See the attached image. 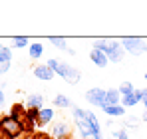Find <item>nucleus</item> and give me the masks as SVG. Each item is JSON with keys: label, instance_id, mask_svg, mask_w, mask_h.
I'll use <instances>...</instances> for the list:
<instances>
[{"label": "nucleus", "instance_id": "nucleus-24", "mask_svg": "<svg viewBox=\"0 0 147 139\" xmlns=\"http://www.w3.org/2000/svg\"><path fill=\"white\" fill-rule=\"evenodd\" d=\"M113 139H129V131L127 129H115L113 131Z\"/></svg>", "mask_w": 147, "mask_h": 139}, {"label": "nucleus", "instance_id": "nucleus-20", "mask_svg": "<svg viewBox=\"0 0 147 139\" xmlns=\"http://www.w3.org/2000/svg\"><path fill=\"white\" fill-rule=\"evenodd\" d=\"M10 62H12V48L2 46V50H0V64H10Z\"/></svg>", "mask_w": 147, "mask_h": 139}, {"label": "nucleus", "instance_id": "nucleus-14", "mask_svg": "<svg viewBox=\"0 0 147 139\" xmlns=\"http://www.w3.org/2000/svg\"><path fill=\"white\" fill-rule=\"evenodd\" d=\"M101 109H103V113H107L109 117H123L125 115V107L123 105H103Z\"/></svg>", "mask_w": 147, "mask_h": 139}, {"label": "nucleus", "instance_id": "nucleus-5", "mask_svg": "<svg viewBox=\"0 0 147 139\" xmlns=\"http://www.w3.org/2000/svg\"><path fill=\"white\" fill-rule=\"evenodd\" d=\"M86 101L94 107H103L105 105V90L103 88H92L86 92Z\"/></svg>", "mask_w": 147, "mask_h": 139}, {"label": "nucleus", "instance_id": "nucleus-29", "mask_svg": "<svg viewBox=\"0 0 147 139\" xmlns=\"http://www.w3.org/2000/svg\"><path fill=\"white\" fill-rule=\"evenodd\" d=\"M36 139H54V137H52V135H38Z\"/></svg>", "mask_w": 147, "mask_h": 139}, {"label": "nucleus", "instance_id": "nucleus-10", "mask_svg": "<svg viewBox=\"0 0 147 139\" xmlns=\"http://www.w3.org/2000/svg\"><path fill=\"white\" fill-rule=\"evenodd\" d=\"M86 121H88V125H90L92 133H101V123H99L98 115H96L92 109H86Z\"/></svg>", "mask_w": 147, "mask_h": 139}, {"label": "nucleus", "instance_id": "nucleus-8", "mask_svg": "<svg viewBox=\"0 0 147 139\" xmlns=\"http://www.w3.org/2000/svg\"><path fill=\"white\" fill-rule=\"evenodd\" d=\"M44 107V95L42 93H30L26 97V109H42Z\"/></svg>", "mask_w": 147, "mask_h": 139}, {"label": "nucleus", "instance_id": "nucleus-9", "mask_svg": "<svg viewBox=\"0 0 147 139\" xmlns=\"http://www.w3.org/2000/svg\"><path fill=\"white\" fill-rule=\"evenodd\" d=\"M90 60L98 66V68H105L107 64H109V60H107V56L103 54V52H99L96 48H92V52H90Z\"/></svg>", "mask_w": 147, "mask_h": 139}, {"label": "nucleus", "instance_id": "nucleus-16", "mask_svg": "<svg viewBox=\"0 0 147 139\" xmlns=\"http://www.w3.org/2000/svg\"><path fill=\"white\" fill-rule=\"evenodd\" d=\"M76 127H78L80 137H82V139H92V129H90V125H88V121H86V119L76 121Z\"/></svg>", "mask_w": 147, "mask_h": 139}, {"label": "nucleus", "instance_id": "nucleus-30", "mask_svg": "<svg viewBox=\"0 0 147 139\" xmlns=\"http://www.w3.org/2000/svg\"><path fill=\"white\" fill-rule=\"evenodd\" d=\"M145 82H147V74H145Z\"/></svg>", "mask_w": 147, "mask_h": 139}, {"label": "nucleus", "instance_id": "nucleus-25", "mask_svg": "<svg viewBox=\"0 0 147 139\" xmlns=\"http://www.w3.org/2000/svg\"><path fill=\"white\" fill-rule=\"evenodd\" d=\"M141 103H143V107H145V111H147V88L141 90Z\"/></svg>", "mask_w": 147, "mask_h": 139}, {"label": "nucleus", "instance_id": "nucleus-2", "mask_svg": "<svg viewBox=\"0 0 147 139\" xmlns=\"http://www.w3.org/2000/svg\"><path fill=\"white\" fill-rule=\"evenodd\" d=\"M94 48L103 52L107 56V60L113 64H119L125 56V50H123L119 40H94Z\"/></svg>", "mask_w": 147, "mask_h": 139}, {"label": "nucleus", "instance_id": "nucleus-11", "mask_svg": "<svg viewBox=\"0 0 147 139\" xmlns=\"http://www.w3.org/2000/svg\"><path fill=\"white\" fill-rule=\"evenodd\" d=\"M105 105H121V95L117 92V88L105 90Z\"/></svg>", "mask_w": 147, "mask_h": 139}, {"label": "nucleus", "instance_id": "nucleus-23", "mask_svg": "<svg viewBox=\"0 0 147 139\" xmlns=\"http://www.w3.org/2000/svg\"><path fill=\"white\" fill-rule=\"evenodd\" d=\"M70 109H72V115H74V119H76V121H82V119H86V109H82L80 105H72Z\"/></svg>", "mask_w": 147, "mask_h": 139}, {"label": "nucleus", "instance_id": "nucleus-1", "mask_svg": "<svg viewBox=\"0 0 147 139\" xmlns=\"http://www.w3.org/2000/svg\"><path fill=\"white\" fill-rule=\"evenodd\" d=\"M46 66H48L56 76L64 78V82H66V84H70V86H76V84L82 80V74H80L76 68H72L70 64H64V62L56 60V58L48 60V62H46Z\"/></svg>", "mask_w": 147, "mask_h": 139}, {"label": "nucleus", "instance_id": "nucleus-28", "mask_svg": "<svg viewBox=\"0 0 147 139\" xmlns=\"http://www.w3.org/2000/svg\"><path fill=\"white\" fill-rule=\"evenodd\" d=\"M141 121H143V123H147V111H143V113H141Z\"/></svg>", "mask_w": 147, "mask_h": 139}, {"label": "nucleus", "instance_id": "nucleus-31", "mask_svg": "<svg viewBox=\"0 0 147 139\" xmlns=\"http://www.w3.org/2000/svg\"><path fill=\"white\" fill-rule=\"evenodd\" d=\"M0 50H2V44H0Z\"/></svg>", "mask_w": 147, "mask_h": 139}, {"label": "nucleus", "instance_id": "nucleus-7", "mask_svg": "<svg viewBox=\"0 0 147 139\" xmlns=\"http://www.w3.org/2000/svg\"><path fill=\"white\" fill-rule=\"evenodd\" d=\"M52 137L54 139H68L70 137V125L66 121H58L52 127Z\"/></svg>", "mask_w": 147, "mask_h": 139}, {"label": "nucleus", "instance_id": "nucleus-32", "mask_svg": "<svg viewBox=\"0 0 147 139\" xmlns=\"http://www.w3.org/2000/svg\"><path fill=\"white\" fill-rule=\"evenodd\" d=\"M111 139H113V137H111Z\"/></svg>", "mask_w": 147, "mask_h": 139}, {"label": "nucleus", "instance_id": "nucleus-17", "mask_svg": "<svg viewBox=\"0 0 147 139\" xmlns=\"http://www.w3.org/2000/svg\"><path fill=\"white\" fill-rule=\"evenodd\" d=\"M48 42H50V44H54V46L58 48V50H62V52H68V50H70L68 40H66V38H60V36H50Z\"/></svg>", "mask_w": 147, "mask_h": 139}, {"label": "nucleus", "instance_id": "nucleus-4", "mask_svg": "<svg viewBox=\"0 0 147 139\" xmlns=\"http://www.w3.org/2000/svg\"><path fill=\"white\" fill-rule=\"evenodd\" d=\"M119 42H121L123 50H125L127 54H131V56L147 54V42L141 40V38H137V36H125V38H121Z\"/></svg>", "mask_w": 147, "mask_h": 139}, {"label": "nucleus", "instance_id": "nucleus-3", "mask_svg": "<svg viewBox=\"0 0 147 139\" xmlns=\"http://www.w3.org/2000/svg\"><path fill=\"white\" fill-rule=\"evenodd\" d=\"M0 133L8 139H18L24 133V127H22V123L18 119H14L10 115H4L0 119Z\"/></svg>", "mask_w": 147, "mask_h": 139}, {"label": "nucleus", "instance_id": "nucleus-12", "mask_svg": "<svg viewBox=\"0 0 147 139\" xmlns=\"http://www.w3.org/2000/svg\"><path fill=\"white\" fill-rule=\"evenodd\" d=\"M74 103L70 101V97L68 95H64V93H58L56 97H54V107H58V109H70Z\"/></svg>", "mask_w": 147, "mask_h": 139}, {"label": "nucleus", "instance_id": "nucleus-13", "mask_svg": "<svg viewBox=\"0 0 147 139\" xmlns=\"http://www.w3.org/2000/svg\"><path fill=\"white\" fill-rule=\"evenodd\" d=\"M52 119H54V109L42 107V109L38 111V125H48Z\"/></svg>", "mask_w": 147, "mask_h": 139}, {"label": "nucleus", "instance_id": "nucleus-26", "mask_svg": "<svg viewBox=\"0 0 147 139\" xmlns=\"http://www.w3.org/2000/svg\"><path fill=\"white\" fill-rule=\"evenodd\" d=\"M8 70H10V64H0V76H4Z\"/></svg>", "mask_w": 147, "mask_h": 139}, {"label": "nucleus", "instance_id": "nucleus-6", "mask_svg": "<svg viewBox=\"0 0 147 139\" xmlns=\"http://www.w3.org/2000/svg\"><path fill=\"white\" fill-rule=\"evenodd\" d=\"M32 74H34V78H38V80H42V82H50V80L56 76L46 64H38V66H34V68H32Z\"/></svg>", "mask_w": 147, "mask_h": 139}, {"label": "nucleus", "instance_id": "nucleus-22", "mask_svg": "<svg viewBox=\"0 0 147 139\" xmlns=\"http://www.w3.org/2000/svg\"><path fill=\"white\" fill-rule=\"evenodd\" d=\"M137 103H139V99L135 97V92L131 93V95L121 97V105H123V107H133V105H137Z\"/></svg>", "mask_w": 147, "mask_h": 139}, {"label": "nucleus", "instance_id": "nucleus-19", "mask_svg": "<svg viewBox=\"0 0 147 139\" xmlns=\"http://www.w3.org/2000/svg\"><path fill=\"white\" fill-rule=\"evenodd\" d=\"M117 92H119L121 97H125V95H131V93L135 92V88H133L131 82H121V84L117 86Z\"/></svg>", "mask_w": 147, "mask_h": 139}, {"label": "nucleus", "instance_id": "nucleus-15", "mask_svg": "<svg viewBox=\"0 0 147 139\" xmlns=\"http://www.w3.org/2000/svg\"><path fill=\"white\" fill-rule=\"evenodd\" d=\"M28 54H30L32 60H40L42 54H44V46H42L40 42H32V44L28 46Z\"/></svg>", "mask_w": 147, "mask_h": 139}, {"label": "nucleus", "instance_id": "nucleus-18", "mask_svg": "<svg viewBox=\"0 0 147 139\" xmlns=\"http://www.w3.org/2000/svg\"><path fill=\"white\" fill-rule=\"evenodd\" d=\"M139 123H141V117H125L123 129H127V131H135V129H139Z\"/></svg>", "mask_w": 147, "mask_h": 139}, {"label": "nucleus", "instance_id": "nucleus-27", "mask_svg": "<svg viewBox=\"0 0 147 139\" xmlns=\"http://www.w3.org/2000/svg\"><path fill=\"white\" fill-rule=\"evenodd\" d=\"M4 101H6V93H4V90L0 88V105H4Z\"/></svg>", "mask_w": 147, "mask_h": 139}, {"label": "nucleus", "instance_id": "nucleus-21", "mask_svg": "<svg viewBox=\"0 0 147 139\" xmlns=\"http://www.w3.org/2000/svg\"><path fill=\"white\" fill-rule=\"evenodd\" d=\"M12 46L14 48H28L30 46V38H26V36H14L12 38Z\"/></svg>", "mask_w": 147, "mask_h": 139}]
</instances>
